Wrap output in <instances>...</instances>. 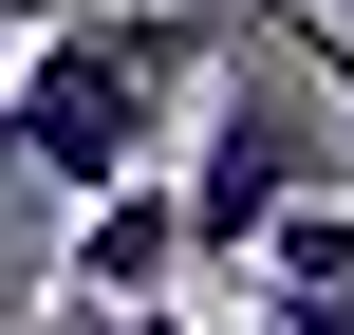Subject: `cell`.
Here are the masks:
<instances>
[{"label":"cell","instance_id":"cell-1","mask_svg":"<svg viewBox=\"0 0 354 335\" xmlns=\"http://www.w3.org/2000/svg\"><path fill=\"white\" fill-rule=\"evenodd\" d=\"M224 37H243V0H75V19L0 37V93H19L37 186L75 205L112 168H168V112L224 75Z\"/></svg>","mask_w":354,"mask_h":335},{"label":"cell","instance_id":"cell-2","mask_svg":"<svg viewBox=\"0 0 354 335\" xmlns=\"http://www.w3.org/2000/svg\"><path fill=\"white\" fill-rule=\"evenodd\" d=\"M168 186H187V280H224V261H261V224L299 205V186H336V75H299V37H224V75H205V131L168 149Z\"/></svg>","mask_w":354,"mask_h":335},{"label":"cell","instance_id":"cell-3","mask_svg":"<svg viewBox=\"0 0 354 335\" xmlns=\"http://www.w3.org/2000/svg\"><path fill=\"white\" fill-rule=\"evenodd\" d=\"M187 280V186L168 168H112L56 205V298H168Z\"/></svg>","mask_w":354,"mask_h":335},{"label":"cell","instance_id":"cell-4","mask_svg":"<svg viewBox=\"0 0 354 335\" xmlns=\"http://www.w3.org/2000/svg\"><path fill=\"white\" fill-rule=\"evenodd\" d=\"M243 280H317V298H354V168H336V186H299V205L261 224V261H243Z\"/></svg>","mask_w":354,"mask_h":335},{"label":"cell","instance_id":"cell-5","mask_svg":"<svg viewBox=\"0 0 354 335\" xmlns=\"http://www.w3.org/2000/svg\"><path fill=\"white\" fill-rule=\"evenodd\" d=\"M0 205H56V186H37V149H19V93H0Z\"/></svg>","mask_w":354,"mask_h":335},{"label":"cell","instance_id":"cell-6","mask_svg":"<svg viewBox=\"0 0 354 335\" xmlns=\"http://www.w3.org/2000/svg\"><path fill=\"white\" fill-rule=\"evenodd\" d=\"M37 298H56V261H19V242H0V335L37 317Z\"/></svg>","mask_w":354,"mask_h":335},{"label":"cell","instance_id":"cell-7","mask_svg":"<svg viewBox=\"0 0 354 335\" xmlns=\"http://www.w3.org/2000/svg\"><path fill=\"white\" fill-rule=\"evenodd\" d=\"M112 317H131V335H205V317H187V280H168V298H112Z\"/></svg>","mask_w":354,"mask_h":335},{"label":"cell","instance_id":"cell-8","mask_svg":"<svg viewBox=\"0 0 354 335\" xmlns=\"http://www.w3.org/2000/svg\"><path fill=\"white\" fill-rule=\"evenodd\" d=\"M37 335H131V317H112V298H37Z\"/></svg>","mask_w":354,"mask_h":335},{"label":"cell","instance_id":"cell-9","mask_svg":"<svg viewBox=\"0 0 354 335\" xmlns=\"http://www.w3.org/2000/svg\"><path fill=\"white\" fill-rule=\"evenodd\" d=\"M37 19H75V0H0V37H37Z\"/></svg>","mask_w":354,"mask_h":335}]
</instances>
